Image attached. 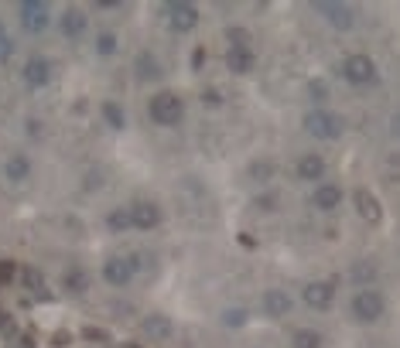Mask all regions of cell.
Wrapping results in <instances>:
<instances>
[{
    "label": "cell",
    "instance_id": "1",
    "mask_svg": "<svg viewBox=\"0 0 400 348\" xmlns=\"http://www.w3.org/2000/svg\"><path fill=\"white\" fill-rule=\"evenodd\" d=\"M147 116H151V123H154V126L171 130V126H178V123L185 119V103H182V96H178V92L161 89V92L151 96V103H147Z\"/></svg>",
    "mask_w": 400,
    "mask_h": 348
},
{
    "label": "cell",
    "instance_id": "2",
    "mask_svg": "<svg viewBox=\"0 0 400 348\" xmlns=\"http://www.w3.org/2000/svg\"><path fill=\"white\" fill-rule=\"evenodd\" d=\"M339 72H342V78H346L349 85H356V89H366V85H376V82H380V72H376L373 58L362 55V51L346 55L342 65H339Z\"/></svg>",
    "mask_w": 400,
    "mask_h": 348
},
{
    "label": "cell",
    "instance_id": "3",
    "mask_svg": "<svg viewBox=\"0 0 400 348\" xmlns=\"http://www.w3.org/2000/svg\"><path fill=\"white\" fill-rule=\"evenodd\" d=\"M301 123H305V130L315 140H339L342 137V119H339V113H332L328 106H312Z\"/></svg>",
    "mask_w": 400,
    "mask_h": 348
},
{
    "label": "cell",
    "instance_id": "4",
    "mask_svg": "<svg viewBox=\"0 0 400 348\" xmlns=\"http://www.w3.org/2000/svg\"><path fill=\"white\" fill-rule=\"evenodd\" d=\"M164 24L171 35H192L199 28V7L185 0H171L164 3Z\"/></svg>",
    "mask_w": 400,
    "mask_h": 348
},
{
    "label": "cell",
    "instance_id": "5",
    "mask_svg": "<svg viewBox=\"0 0 400 348\" xmlns=\"http://www.w3.org/2000/svg\"><path fill=\"white\" fill-rule=\"evenodd\" d=\"M353 317L360 321V324H376L383 314H387V297L380 294V290H373V287H366V290H356V297H353Z\"/></svg>",
    "mask_w": 400,
    "mask_h": 348
},
{
    "label": "cell",
    "instance_id": "6",
    "mask_svg": "<svg viewBox=\"0 0 400 348\" xmlns=\"http://www.w3.org/2000/svg\"><path fill=\"white\" fill-rule=\"evenodd\" d=\"M130 229H141V232H151L158 229L161 222H164V212H161L158 201H147V198H137L130 208Z\"/></svg>",
    "mask_w": 400,
    "mask_h": 348
},
{
    "label": "cell",
    "instance_id": "7",
    "mask_svg": "<svg viewBox=\"0 0 400 348\" xmlns=\"http://www.w3.org/2000/svg\"><path fill=\"white\" fill-rule=\"evenodd\" d=\"M17 14H21V28H24L28 35H45L48 24H51V10H48V3H41V0H24V3L17 7Z\"/></svg>",
    "mask_w": 400,
    "mask_h": 348
},
{
    "label": "cell",
    "instance_id": "8",
    "mask_svg": "<svg viewBox=\"0 0 400 348\" xmlns=\"http://www.w3.org/2000/svg\"><path fill=\"white\" fill-rule=\"evenodd\" d=\"M315 10L325 17V24L335 28V31H353V28H356V10H353L349 3L328 0V3H315Z\"/></svg>",
    "mask_w": 400,
    "mask_h": 348
},
{
    "label": "cell",
    "instance_id": "9",
    "mask_svg": "<svg viewBox=\"0 0 400 348\" xmlns=\"http://www.w3.org/2000/svg\"><path fill=\"white\" fill-rule=\"evenodd\" d=\"M51 62L45 58V55H31L28 62H24V69H21V76H24V85L28 89H45L48 82H51Z\"/></svg>",
    "mask_w": 400,
    "mask_h": 348
},
{
    "label": "cell",
    "instance_id": "10",
    "mask_svg": "<svg viewBox=\"0 0 400 348\" xmlns=\"http://www.w3.org/2000/svg\"><path fill=\"white\" fill-rule=\"evenodd\" d=\"M301 301H305L312 310H328L332 304H335V287L325 283V280H312V283H305Z\"/></svg>",
    "mask_w": 400,
    "mask_h": 348
},
{
    "label": "cell",
    "instance_id": "11",
    "mask_svg": "<svg viewBox=\"0 0 400 348\" xmlns=\"http://www.w3.org/2000/svg\"><path fill=\"white\" fill-rule=\"evenodd\" d=\"M134 78H137V82H161V78H164V65L158 62L154 51L141 48V51L134 55Z\"/></svg>",
    "mask_w": 400,
    "mask_h": 348
},
{
    "label": "cell",
    "instance_id": "12",
    "mask_svg": "<svg viewBox=\"0 0 400 348\" xmlns=\"http://www.w3.org/2000/svg\"><path fill=\"white\" fill-rule=\"evenodd\" d=\"M58 31H62V38L79 41L82 35L89 31V17L82 14L79 7H65V10H62V17H58Z\"/></svg>",
    "mask_w": 400,
    "mask_h": 348
},
{
    "label": "cell",
    "instance_id": "13",
    "mask_svg": "<svg viewBox=\"0 0 400 348\" xmlns=\"http://www.w3.org/2000/svg\"><path fill=\"white\" fill-rule=\"evenodd\" d=\"M339 201H342V188L332 181H319V188H312V205L319 212H335Z\"/></svg>",
    "mask_w": 400,
    "mask_h": 348
},
{
    "label": "cell",
    "instance_id": "14",
    "mask_svg": "<svg viewBox=\"0 0 400 348\" xmlns=\"http://www.w3.org/2000/svg\"><path fill=\"white\" fill-rule=\"evenodd\" d=\"M103 280H106L110 287H127V283L134 280V270H130L127 256H110V260L103 263Z\"/></svg>",
    "mask_w": 400,
    "mask_h": 348
},
{
    "label": "cell",
    "instance_id": "15",
    "mask_svg": "<svg viewBox=\"0 0 400 348\" xmlns=\"http://www.w3.org/2000/svg\"><path fill=\"white\" fill-rule=\"evenodd\" d=\"M226 69L233 72V76H246V72H253V65H257V55H253V48H226Z\"/></svg>",
    "mask_w": 400,
    "mask_h": 348
},
{
    "label": "cell",
    "instance_id": "16",
    "mask_svg": "<svg viewBox=\"0 0 400 348\" xmlns=\"http://www.w3.org/2000/svg\"><path fill=\"white\" fill-rule=\"evenodd\" d=\"M325 157H319V154H305L298 164H294V174L301 178V181H315L319 185L321 178H325Z\"/></svg>",
    "mask_w": 400,
    "mask_h": 348
},
{
    "label": "cell",
    "instance_id": "17",
    "mask_svg": "<svg viewBox=\"0 0 400 348\" xmlns=\"http://www.w3.org/2000/svg\"><path fill=\"white\" fill-rule=\"evenodd\" d=\"M3 178L10 181V185H24L28 178H31V160L24 154H14L3 160Z\"/></svg>",
    "mask_w": 400,
    "mask_h": 348
},
{
    "label": "cell",
    "instance_id": "18",
    "mask_svg": "<svg viewBox=\"0 0 400 348\" xmlns=\"http://www.w3.org/2000/svg\"><path fill=\"white\" fill-rule=\"evenodd\" d=\"M356 212L366 222H380L383 219V205L376 201V194L366 192V188H356Z\"/></svg>",
    "mask_w": 400,
    "mask_h": 348
},
{
    "label": "cell",
    "instance_id": "19",
    "mask_svg": "<svg viewBox=\"0 0 400 348\" xmlns=\"http://www.w3.org/2000/svg\"><path fill=\"white\" fill-rule=\"evenodd\" d=\"M291 308H294V301H291L284 290H267V294H264V310H267L271 317H287Z\"/></svg>",
    "mask_w": 400,
    "mask_h": 348
},
{
    "label": "cell",
    "instance_id": "20",
    "mask_svg": "<svg viewBox=\"0 0 400 348\" xmlns=\"http://www.w3.org/2000/svg\"><path fill=\"white\" fill-rule=\"evenodd\" d=\"M274 174H278V160H267V157H260V160H253V164L246 167V178L257 181V185L274 181Z\"/></svg>",
    "mask_w": 400,
    "mask_h": 348
},
{
    "label": "cell",
    "instance_id": "21",
    "mask_svg": "<svg viewBox=\"0 0 400 348\" xmlns=\"http://www.w3.org/2000/svg\"><path fill=\"white\" fill-rule=\"evenodd\" d=\"M144 335L154 338V342L171 338V321H168L164 314H147V317H144Z\"/></svg>",
    "mask_w": 400,
    "mask_h": 348
},
{
    "label": "cell",
    "instance_id": "22",
    "mask_svg": "<svg viewBox=\"0 0 400 348\" xmlns=\"http://www.w3.org/2000/svg\"><path fill=\"white\" fill-rule=\"evenodd\" d=\"M62 287H65L69 294L82 297V294L89 290V276H86V270H82V267H69V270H65V276H62Z\"/></svg>",
    "mask_w": 400,
    "mask_h": 348
},
{
    "label": "cell",
    "instance_id": "23",
    "mask_svg": "<svg viewBox=\"0 0 400 348\" xmlns=\"http://www.w3.org/2000/svg\"><path fill=\"white\" fill-rule=\"evenodd\" d=\"M349 276H353V283H376L380 270H376V263H369V260H360V263H353Z\"/></svg>",
    "mask_w": 400,
    "mask_h": 348
},
{
    "label": "cell",
    "instance_id": "24",
    "mask_svg": "<svg viewBox=\"0 0 400 348\" xmlns=\"http://www.w3.org/2000/svg\"><path fill=\"white\" fill-rule=\"evenodd\" d=\"M308 96H312V106H328L332 89H328L325 78H308Z\"/></svg>",
    "mask_w": 400,
    "mask_h": 348
},
{
    "label": "cell",
    "instance_id": "25",
    "mask_svg": "<svg viewBox=\"0 0 400 348\" xmlns=\"http://www.w3.org/2000/svg\"><path fill=\"white\" fill-rule=\"evenodd\" d=\"M103 119L110 123V130H127V113H123L120 103H103Z\"/></svg>",
    "mask_w": 400,
    "mask_h": 348
},
{
    "label": "cell",
    "instance_id": "26",
    "mask_svg": "<svg viewBox=\"0 0 400 348\" xmlns=\"http://www.w3.org/2000/svg\"><path fill=\"white\" fill-rule=\"evenodd\" d=\"M117 48H120V38H117L113 31H99V35H96V55H99V58L117 55Z\"/></svg>",
    "mask_w": 400,
    "mask_h": 348
},
{
    "label": "cell",
    "instance_id": "27",
    "mask_svg": "<svg viewBox=\"0 0 400 348\" xmlns=\"http://www.w3.org/2000/svg\"><path fill=\"white\" fill-rule=\"evenodd\" d=\"M24 287H28V290H35L41 301H51V297H48V290H45V276H41V270H35V267H28V270H24Z\"/></svg>",
    "mask_w": 400,
    "mask_h": 348
},
{
    "label": "cell",
    "instance_id": "28",
    "mask_svg": "<svg viewBox=\"0 0 400 348\" xmlns=\"http://www.w3.org/2000/svg\"><path fill=\"white\" fill-rule=\"evenodd\" d=\"M106 229L110 232H127L130 229V212H127V208H113V212L106 215Z\"/></svg>",
    "mask_w": 400,
    "mask_h": 348
},
{
    "label": "cell",
    "instance_id": "29",
    "mask_svg": "<svg viewBox=\"0 0 400 348\" xmlns=\"http://www.w3.org/2000/svg\"><path fill=\"white\" fill-rule=\"evenodd\" d=\"M325 342H321L319 331H312V328H301V331H294V348H321Z\"/></svg>",
    "mask_w": 400,
    "mask_h": 348
},
{
    "label": "cell",
    "instance_id": "30",
    "mask_svg": "<svg viewBox=\"0 0 400 348\" xmlns=\"http://www.w3.org/2000/svg\"><path fill=\"white\" fill-rule=\"evenodd\" d=\"M226 41H230V48H250V31L233 24V28H226Z\"/></svg>",
    "mask_w": 400,
    "mask_h": 348
},
{
    "label": "cell",
    "instance_id": "31",
    "mask_svg": "<svg viewBox=\"0 0 400 348\" xmlns=\"http://www.w3.org/2000/svg\"><path fill=\"white\" fill-rule=\"evenodd\" d=\"M246 317H250V310H246V308L223 310V324H226V328H243V324H246Z\"/></svg>",
    "mask_w": 400,
    "mask_h": 348
},
{
    "label": "cell",
    "instance_id": "32",
    "mask_svg": "<svg viewBox=\"0 0 400 348\" xmlns=\"http://www.w3.org/2000/svg\"><path fill=\"white\" fill-rule=\"evenodd\" d=\"M17 276V263L14 260H0V283H10Z\"/></svg>",
    "mask_w": 400,
    "mask_h": 348
},
{
    "label": "cell",
    "instance_id": "33",
    "mask_svg": "<svg viewBox=\"0 0 400 348\" xmlns=\"http://www.w3.org/2000/svg\"><path fill=\"white\" fill-rule=\"evenodd\" d=\"M10 55H14V41L7 38V35H0V65L10 62Z\"/></svg>",
    "mask_w": 400,
    "mask_h": 348
},
{
    "label": "cell",
    "instance_id": "34",
    "mask_svg": "<svg viewBox=\"0 0 400 348\" xmlns=\"http://www.w3.org/2000/svg\"><path fill=\"white\" fill-rule=\"evenodd\" d=\"M202 103H205L209 110H216V106H223V96H219L216 89H205V92H202Z\"/></svg>",
    "mask_w": 400,
    "mask_h": 348
},
{
    "label": "cell",
    "instance_id": "35",
    "mask_svg": "<svg viewBox=\"0 0 400 348\" xmlns=\"http://www.w3.org/2000/svg\"><path fill=\"white\" fill-rule=\"evenodd\" d=\"M127 263H130V270H134V276H137V273L144 270V256H141V253H130V256H127Z\"/></svg>",
    "mask_w": 400,
    "mask_h": 348
},
{
    "label": "cell",
    "instance_id": "36",
    "mask_svg": "<svg viewBox=\"0 0 400 348\" xmlns=\"http://www.w3.org/2000/svg\"><path fill=\"white\" fill-rule=\"evenodd\" d=\"M257 208H278V194H260V198H257Z\"/></svg>",
    "mask_w": 400,
    "mask_h": 348
},
{
    "label": "cell",
    "instance_id": "37",
    "mask_svg": "<svg viewBox=\"0 0 400 348\" xmlns=\"http://www.w3.org/2000/svg\"><path fill=\"white\" fill-rule=\"evenodd\" d=\"M82 338H86V342H106V335H103L99 328H86V331H82Z\"/></svg>",
    "mask_w": 400,
    "mask_h": 348
},
{
    "label": "cell",
    "instance_id": "38",
    "mask_svg": "<svg viewBox=\"0 0 400 348\" xmlns=\"http://www.w3.org/2000/svg\"><path fill=\"white\" fill-rule=\"evenodd\" d=\"M237 242H240L243 249H257V239H253V235H246V232H240V235H237Z\"/></svg>",
    "mask_w": 400,
    "mask_h": 348
},
{
    "label": "cell",
    "instance_id": "39",
    "mask_svg": "<svg viewBox=\"0 0 400 348\" xmlns=\"http://www.w3.org/2000/svg\"><path fill=\"white\" fill-rule=\"evenodd\" d=\"M93 7H96V10H117V7H120V0H96Z\"/></svg>",
    "mask_w": 400,
    "mask_h": 348
},
{
    "label": "cell",
    "instance_id": "40",
    "mask_svg": "<svg viewBox=\"0 0 400 348\" xmlns=\"http://www.w3.org/2000/svg\"><path fill=\"white\" fill-rule=\"evenodd\" d=\"M24 130H28L31 137H41V123H38V119H24Z\"/></svg>",
    "mask_w": 400,
    "mask_h": 348
},
{
    "label": "cell",
    "instance_id": "41",
    "mask_svg": "<svg viewBox=\"0 0 400 348\" xmlns=\"http://www.w3.org/2000/svg\"><path fill=\"white\" fill-rule=\"evenodd\" d=\"M202 62H205V51L199 48V51H195V58H192V69H202Z\"/></svg>",
    "mask_w": 400,
    "mask_h": 348
},
{
    "label": "cell",
    "instance_id": "42",
    "mask_svg": "<svg viewBox=\"0 0 400 348\" xmlns=\"http://www.w3.org/2000/svg\"><path fill=\"white\" fill-rule=\"evenodd\" d=\"M0 331H10V317L7 314H0Z\"/></svg>",
    "mask_w": 400,
    "mask_h": 348
},
{
    "label": "cell",
    "instance_id": "43",
    "mask_svg": "<svg viewBox=\"0 0 400 348\" xmlns=\"http://www.w3.org/2000/svg\"><path fill=\"white\" fill-rule=\"evenodd\" d=\"M0 35H3V21H0Z\"/></svg>",
    "mask_w": 400,
    "mask_h": 348
},
{
    "label": "cell",
    "instance_id": "44",
    "mask_svg": "<svg viewBox=\"0 0 400 348\" xmlns=\"http://www.w3.org/2000/svg\"><path fill=\"white\" fill-rule=\"evenodd\" d=\"M123 348H137V345H123Z\"/></svg>",
    "mask_w": 400,
    "mask_h": 348
}]
</instances>
